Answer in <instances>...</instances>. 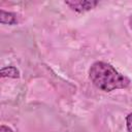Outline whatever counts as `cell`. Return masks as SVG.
<instances>
[{
    "instance_id": "1",
    "label": "cell",
    "mask_w": 132,
    "mask_h": 132,
    "mask_svg": "<svg viewBox=\"0 0 132 132\" xmlns=\"http://www.w3.org/2000/svg\"><path fill=\"white\" fill-rule=\"evenodd\" d=\"M89 77L93 85L104 92H111L117 89H126L130 85V79L121 74L110 64L97 61L89 69Z\"/></svg>"
},
{
    "instance_id": "2",
    "label": "cell",
    "mask_w": 132,
    "mask_h": 132,
    "mask_svg": "<svg viewBox=\"0 0 132 132\" xmlns=\"http://www.w3.org/2000/svg\"><path fill=\"white\" fill-rule=\"evenodd\" d=\"M65 4L68 5L74 11L85 12L93 9L98 4V2L97 1H65Z\"/></svg>"
},
{
    "instance_id": "3",
    "label": "cell",
    "mask_w": 132,
    "mask_h": 132,
    "mask_svg": "<svg viewBox=\"0 0 132 132\" xmlns=\"http://www.w3.org/2000/svg\"><path fill=\"white\" fill-rule=\"evenodd\" d=\"M0 22L1 24L14 25L18 23L16 14L10 11H5L4 9H0Z\"/></svg>"
},
{
    "instance_id": "4",
    "label": "cell",
    "mask_w": 132,
    "mask_h": 132,
    "mask_svg": "<svg viewBox=\"0 0 132 132\" xmlns=\"http://www.w3.org/2000/svg\"><path fill=\"white\" fill-rule=\"evenodd\" d=\"M0 74H1V77H12V78L20 77V71L14 66L3 67L0 71Z\"/></svg>"
},
{
    "instance_id": "5",
    "label": "cell",
    "mask_w": 132,
    "mask_h": 132,
    "mask_svg": "<svg viewBox=\"0 0 132 132\" xmlns=\"http://www.w3.org/2000/svg\"><path fill=\"white\" fill-rule=\"evenodd\" d=\"M126 126L128 132H132V112L128 113V116L126 117Z\"/></svg>"
},
{
    "instance_id": "6",
    "label": "cell",
    "mask_w": 132,
    "mask_h": 132,
    "mask_svg": "<svg viewBox=\"0 0 132 132\" xmlns=\"http://www.w3.org/2000/svg\"><path fill=\"white\" fill-rule=\"evenodd\" d=\"M0 132H13L9 127L5 126V125H1L0 126Z\"/></svg>"
},
{
    "instance_id": "7",
    "label": "cell",
    "mask_w": 132,
    "mask_h": 132,
    "mask_svg": "<svg viewBox=\"0 0 132 132\" xmlns=\"http://www.w3.org/2000/svg\"><path fill=\"white\" fill-rule=\"evenodd\" d=\"M129 26H130V28L132 29V14H131L130 18H129Z\"/></svg>"
}]
</instances>
